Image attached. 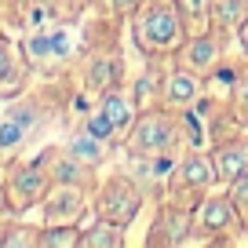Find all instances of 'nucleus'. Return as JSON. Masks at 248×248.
<instances>
[{
	"instance_id": "obj_1",
	"label": "nucleus",
	"mask_w": 248,
	"mask_h": 248,
	"mask_svg": "<svg viewBox=\"0 0 248 248\" xmlns=\"http://www.w3.org/2000/svg\"><path fill=\"white\" fill-rule=\"evenodd\" d=\"M128 33H132L135 51L146 62L157 59H175V51L183 47V40L190 37L183 26L175 0H142L128 18Z\"/></svg>"
},
{
	"instance_id": "obj_2",
	"label": "nucleus",
	"mask_w": 248,
	"mask_h": 248,
	"mask_svg": "<svg viewBox=\"0 0 248 248\" xmlns=\"http://www.w3.org/2000/svg\"><path fill=\"white\" fill-rule=\"evenodd\" d=\"M190 113H175L168 106H150L139 109L132 132L124 135L121 146L128 150V157H150V161H171L183 154V146L190 142V128H186Z\"/></svg>"
},
{
	"instance_id": "obj_3",
	"label": "nucleus",
	"mask_w": 248,
	"mask_h": 248,
	"mask_svg": "<svg viewBox=\"0 0 248 248\" xmlns=\"http://www.w3.org/2000/svg\"><path fill=\"white\" fill-rule=\"evenodd\" d=\"M47 121H51L47 99L33 92H22L18 99H11L8 109L0 113V168H8L15 157H22V150L47 128Z\"/></svg>"
},
{
	"instance_id": "obj_4",
	"label": "nucleus",
	"mask_w": 248,
	"mask_h": 248,
	"mask_svg": "<svg viewBox=\"0 0 248 248\" xmlns=\"http://www.w3.org/2000/svg\"><path fill=\"white\" fill-rule=\"evenodd\" d=\"M4 171V190H8V208L11 216H26L30 208H40L51 179V161H47V146L33 157H15Z\"/></svg>"
},
{
	"instance_id": "obj_5",
	"label": "nucleus",
	"mask_w": 248,
	"mask_h": 248,
	"mask_svg": "<svg viewBox=\"0 0 248 248\" xmlns=\"http://www.w3.org/2000/svg\"><path fill=\"white\" fill-rule=\"evenodd\" d=\"M146 201H150L146 190L139 186V179L132 171H109L92 190V216L121 223V226H132Z\"/></svg>"
},
{
	"instance_id": "obj_6",
	"label": "nucleus",
	"mask_w": 248,
	"mask_h": 248,
	"mask_svg": "<svg viewBox=\"0 0 248 248\" xmlns=\"http://www.w3.org/2000/svg\"><path fill=\"white\" fill-rule=\"evenodd\" d=\"M245 233H248V226L241 219V212L233 208L226 190L223 194L212 190L208 197H201L194 204V241H201V245H233Z\"/></svg>"
},
{
	"instance_id": "obj_7",
	"label": "nucleus",
	"mask_w": 248,
	"mask_h": 248,
	"mask_svg": "<svg viewBox=\"0 0 248 248\" xmlns=\"http://www.w3.org/2000/svg\"><path fill=\"white\" fill-rule=\"evenodd\" d=\"M216 190V171H212V157L204 150H186L175 157L168 179H164V197L175 204L194 208L201 197H208Z\"/></svg>"
},
{
	"instance_id": "obj_8",
	"label": "nucleus",
	"mask_w": 248,
	"mask_h": 248,
	"mask_svg": "<svg viewBox=\"0 0 248 248\" xmlns=\"http://www.w3.org/2000/svg\"><path fill=\"white\" fill-rule=\"evenodd\" d=\"M22 51L30 59L33 73H44V77H59L73 66V37L66 30V22H55V26H40L33 30L30 37L22 40Z\"/></svg>"
},
{
	"instance_id": "obj_9",
	"label": "nucleus",
	"mask_w": 248,
	"mask_h": 248,
	"mask_svg": "<svg viewBox=\"0 0 248 248\" xmlns=\"http://www.w3.org/2000/svg\"><path fill=\"white\" fill-rule=\"evenodd\" d=\"M230 40H233V37H230L226 30L208 26V30H201V33H190V37L183 40V47L175 51V59H171V62L208 80V77H216V73L223 70Z\"/></svg>"
},
{
	"instance_id": "obj_10",
	"label": "nucleus",
	"mask_w": 248,
	"mask_h": 248,
	"mask_svg": "<svg viewBox=\"0 0 248 248\" xmlns=\"http://www.w3.org/2000/svg\"><path fill=\"white\" fill-rule=\"evenodd\" d=\"M92 212V190L73 183H51L40 201V223L44 226H80Z\"/></svg>"
},
{
	"instance_id": "obj_11",
	"label": "nucleus",
	"mask_w": 248,
	"mask_h": 248,
	"mask_svg": "<svg viewBox=\"0 0 248 248\" xmlns=\"http://www.w3.org/2000/svg\"><path fill=\"white\" fill-rule=\"evenodd\" d=\"M183 245H194V208L164 197L150 219L146 248H183Z\"/></svg>"
},
{
	"instance_id": "obj_12",
	"label": "nucleus",
	"mask_w": 248,
	"mask_h": 248,
	"mask_svg": "<svg viewBox=\"0 0 248 248\" xmlns=\"http://www.w3.org/2000/svg\"><path fill=\"white\" fill-rule=\"evenodd\" d=\"M30 77H33V66L26 59L22 44L0 33V102H11L22 92H30Z\"/></svg>"
},
{
	"instance_id": "obj_13",
	"label": "nucleus",
	"mask_w": 248,
	"mask_h": 248,
	"mask_svg": "<svg viewBox=\"0 0 248 248\" xmlns=\"http://www.w3.org/2000/svg\"><path fill=\"white\" fill-rule=\"evenodd\" d=\"M204 84H208L204 77H197V73H190V70H183V66L171 62V70H164L161 106L175 109V113H194L201 95H204Z\"/></svg>"
},
{
	"instance_id": "obj_14",
	"label": "nucleus",
	"mask_w": 248,
	"mask_h": 248,
	"mask_svg": "<svg viewBox=\"0 0 248 248\" xmlns=\"http://www.w3.org/2000/svg\"><path fill=\"white\" fill-rule=\"evenodd\" d=\"M212 157V171H216V186H230L241 171H248V135H226V139H216L208 150Z\"/></svg>"
},
{
	"instance_id": "obj_15",
	"label": "nucleus",
	"mask_w": 248,
	"mask_h": 248,
	"mask_svg": "<svg viewBox=\"0 0 248 248\" xmlns=\"http://www.w3.org/2000/svg\"><path fill=\"white\" fill-rule=\"evenodd\" d=\"M95 106L106 113V121L117 128V135H121V142H124V135L132 132L135 117H139V102H135V95H132V84H128V80L109 84L106 92L95 95Z\"/></svg>"
},
{
	"instance_id": "obj_16",
	"label": "nucleus",
	"mask_w": 248,
	"mask_h": 248,
	"mask_svg": "<svg viewBox=\"0 0 248 248\" xmlns=\"http://www.w3.org/2000/svg\"><path fill=\"white\" fill-rule=\"evenodd\" d=\"M121 80H124V62L117 55V47H109V51H88L84 66H80V88L84 92L99 95L109 84H121Z\"/></svg>"
},
{
	"instance_id": "obj_17",
	"label": "nucleus",
	"mask_w": 248,
	"mask_h": 248,
	"mask_svg": "<svg viewBox=\"0 0 248 248\" xmlns=\"http://www.w3.org/2000/svg\"><path fill=\"white\" fill-rule=\"evenodd\" d=\"M47 161H51V179L55 183H73V186H99V168L84 164L80 157H73L66 146H47Z\"/></svg>"
},
{
	"instance_id": "obj_18",
	"label": "nucleus",
	"mask_w": 248,
	"mask_h": 248,
	"mask_svg": "<svg viewBox=\"0 0 248 248\" xmlns=\"http://www.w3.org/2000/svg\"><path fill=\"white\" fill-rule=\"evenodd\" d=\"M62 146L70 150L73 157H80L84 164H92V168L106 164V161H109V154H113V146H109V142H102V139H95V135L88 132L84 124H77V128L66 135V142H62Z\"/></svg>"
},
{
	"instance_id": "obj_19",
	"label": "nucleus",
	"mask_w": 248,
	"mask_h": 248,
	"mask_svg": "<svg viewBox=\"0 0 248 248\" xmlns=\"http://www.w3.org/2000/svg\"><path fill=\"white\" fill-rule=\"evenodd\" d=\"M0 248H40V223H26L22 216H4Z\"/></svg>"
},
{
	"instance_id": "obj_20",
	"label": "nucleus",
	"mask_w": 248,
	"mask_h": 248,
	"mask_svg": "<svg viewBox=\"0 0 248 248\" xmlns=\"http://www.w3.org/2000/svg\"><path fill=\"white\" fill-rule=\"evenodd\" d=\"M124 230H128V226L95 216L88 226H80V248H124V241H128Z\"/></svg>"
},
{
	"instance_id": "obj_21",
	"label": "nucleus",
	"mask_w": 248,
	"mask_h": 248,
	"mask_svg": "<svg viewBox=\"0 0 248 248\" xmlns=\"http://www.w3.org/2000/svg\"><path fill=\"white\" fill-rule=\"evenodd\" d=\"M226 109H230V117L237 121V128H248V55H245V62L237 66L233 80H230V92H226Z\"/></svg>"
},
{
	"instance_id": "obj_22",
	"label": "nucleus",
	"mask_w": 248,
	"mask_h": 248,
	"mask_svg": "<svg viewBox=\"0 0 248 248\" xmlns=\"http://www.w3.org/2000/svg\"><path fill=\"white\" fill-rule=\"evenodd\" d=\"M212 4H216L212 8V26H219L233 37V30L248 18V0H212Z\"/></svg>"
},
{
	"instance_id": "obj_23",
	"label": "nucleus",
	"mask_w": 248,
	"mask_h": 248,
	"mask_svg": "<svg viewBox=\"0 0 248 248\" xmlns=\"http://www.w3.org/2000/svg\"><path fill=\"white\" fill-rule=\"evenodd\" d=\"M175 8L183 15L186 33H201L212 26V8H216L212 0H175Z\"/></svg>"
},
{
	"instance_id": "obj_24",
	"label": "nucleus",
	"mask_w": 248,
	"mask_h": 248,
	"mask_svg": "<svg viewBox=\"0 0 248 248\" xmlns=\"http://www.w3.org/2000/svg\"><path fill=\"white\" fill-rule=\"evenodd\" d=\"M40 248H80V226H44L40 223Z\"/></svg>"
},
{
	"instance_id": "obj_25",
	"label": "nucleus",
	"mask_w": 248,
	"mask_h": 248,
	"mask_svg": "<svg viewBox=\"0 0 248 248\" xmlns=\"http://www.w3.org/2000/svg\"><path fill=\"white\" fill-rule=\"evenodd\" d=\"M80 124H84L88 132L95 135V139H102V142H109V146H121V135H117V128L106 121V113H102L99 106H92L84 117H80Z\"/></svg>"
},
{
	"instance_id": "obj_26",
	"label": "nucleus",
	"mask_w": 248,
	"mask_h": 248,
	"mask_svg": "<svg viewBox=\"0 0 248 248\" xmlns=\"http://www.w3.org/2000/svg\"><path fill=\"white\" fill-rule=\"evenodd\" d=\"M142 0H95L92 8L99 11V18H113V22H124V18H132V11L139 8Z\"/></svg>"
},
{
	"instance_id": "obj_27",
	"label": "nucleus",
	"mask_w": 248,
	"mask_h": 248,
	"mask_svg": "<svg viewBox=\"0 0 248 248\" xmlns=\"http://www.w3.org/2000/svg\"><path fill=\"white\" fill-rule=\"evenodd\" d=\"M92 4H95V0H47L51 15H55V18H62V22H77V18L84 15Z\"/></svg>"
},
{
	"instance_id": "obj_28",
	"label": "nucleus",
	"mask_w": 248,
	"mask_h": 248,
	"mask_svg": "<svg viewBox=\"0 0 248 248\" xmlns=\"http://www.w3.org/2000/svg\"><path fill=\"white\" fill-rule=\"evenodd\" d=\"M226 194H230V201H233V208L241 212V219H245V226H248V171H241L237 179H233L230 186H223Z\"/></svg>"
},
{
	"instance_id": "obj_29",
	"label": "nucleus",
	"mask_w": 248,
	"mask_h": 248,
	"mask_svg": "<svg viewBox=\"0 0 248 248\" xmlns=\"http://www.w3.org/2000/svg\"><path fill=\"white\" fill-rule=\"evenodd\" d=\"M233 40H237V47H241V51L248 55V18H245V22L237 26V30H233Z\"/></svg>"
},
{
	"instance_id": "obj_30",
	"label": "nucleus",
	"mask_w": 248,
	"mask_h": 248,
	"mask_svg": "<svg viewBox=\"0 0 248 248\" xmlns=\"http://www.w3.org/2000/svg\"><path fill=\"white\" fill-rule=\"evenodd\" d=\"M4 216H11V208H8V190H4V171H0V219Z\"/></svg>"
},
{
	"instance_id": "obj_31",
	"label": "nucleus",
	"mask_w": 248,
	"mask_h": 248,
	"mask_svg": "<svg viewBox=\"0 0 248 248\" xmlns=\"http://www.w3.org/2000/svg\"><path fill=\"white\" fill-rule=\"evenodd\" d=\"M0 33H4V26H0Z\"/></svg>"
}]
</instances>
